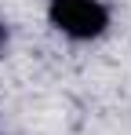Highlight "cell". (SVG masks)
Returning <instances> with one entry per match:
<instances>
[{"instance_id":"obj_1","label":"cell","mask_w":131,"mask_h":135,"mask_svg":"<svg viewBox=\"0 0 131 135\" xmlns=\"http://www.w3.org/2000/svg\"><path fill=\"white\" fill-rule=\"evenodd\" d=\"M47 18L69 40H98L109 26V11L102 0H47Z\"/></svg>"},{"instance_id":"obj_2","label":"cell","mask_w":131,"mask_h":135,"mask_svg":"<svg viewBox=\"0 0 131 135\" xmlns=\"http://www.w3.org/2000/svg\"><path fill=\"white\" fill-rule=\"evenodd\" d=\"M4 47H7V26L0 22V51H4Z\"/></svg>"}]
</instances>
